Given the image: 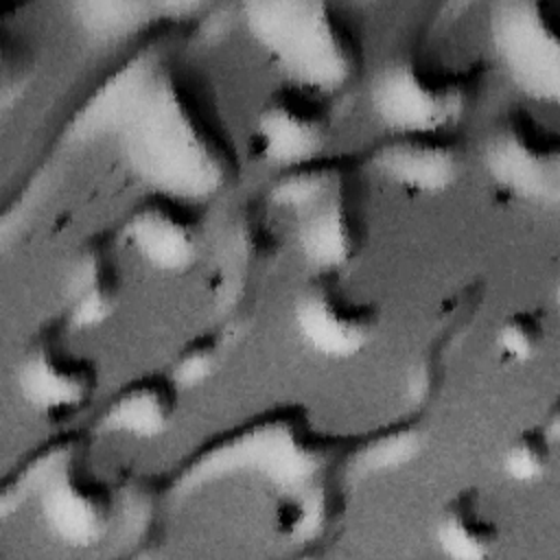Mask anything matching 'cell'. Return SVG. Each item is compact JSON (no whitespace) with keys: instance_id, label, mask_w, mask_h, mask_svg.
<instances>
[{"instance_id":"6da1fadb","label":"cell","mask_w":560,"mask_h":560,"mask_svg":"<svg viewBox=\"0 0 560 560\" xmlns=\"http://www.w3.org/2000/svg\"><path fill=\"white\" fill-rule=\"evenodd\" d=\"M77 142L112 144L149 192L203 203L236 177V155L190 85L158 50L107 74L68 120Z\"/></svg>"},{"instance_id":"7a4b0ae2","label":"cell","mask_w":560,"mask_h":560,"mask_svg":"<svg viewBox=\"0 0 560 560\" xmlns=\"http://www.w3.org/2000/svg\"><path fill=\"white\" fill-rule=\"evenodd\" d=\"M243 24L289 85L324 96L341 92L361 68V46L326 2H245Z\"/></svg>"},{"instance_id":"3957f363","label":"cell","mask_w":560,"mask_h":560,"mask_svg":"<svg viewBox=\"0 0 560 560\" xmlns=\"http://www.w3.org/2000/svg\"><path fill=\"white\" fill-rule=\"evenodd\" d=\"M475 98L468 70L398 57L385 63L370 85V107L389 133L448 136Z\"/></svg>"},{"instance_id":"277c9868","label":"cell","mask_w":560,"mask_h":560,"mask_svg":"<svg viewBox=\"0 0 560 560\" xmlns=\"http://www.w3.org/2000/svg\"><path fill=\"white\" fill-rule=\"evenodd\" d=\"M26 488L46 529L68 547H94L114 525V497L90 470L77 442H57L35 455Z\"/></svg>"},{"instance_id":"5b68a950","label":"cell","mask_w":560,"mask_h":560,"mask_svg":"<svg viewBox=\"0 0 560 560\" xmlns=\"http://www.w3.org/2000/svg\"><path fill=\"white\" fill-rule=\"evenodd\" d=\"M481 164L492 186L510 199L536 206L560 199V138L529 109L514 107L492 125Z\"/></svg>"},{"instance_id":"8992f818","label":"cell","mask_w":560,"mask_h":560,"mask_svg":"<svg viewBox=\"0 0 560 560\" xmlns=\"http://www.w3.org/2000/svg\"><path fill=\"white\" fill-rule=\"evenodd\" d=\"M490 44L508 79L536 103L560 96V46L551 9L534 0L501 2L490 13Z\"/></svg>"},{"instance_id":"52a82bcc","label":"cell","mask_w":560,"mask_h":560,"mask_svg":"<svg viewBox=\"0 0 560 560\" xmlns=\"http://www.w3.org/2000/svg\"><path fill=\"white\" fill-rule=\"evenodd\" d=\"M291 319L300 341L332 361L361 354L381 324L376 304L346 289L335 273H317L295 293Z\"/></svg>"},{"instance_id":"ba28073f","label":"cell","mask_w":560,"mask_h":560,"mask_svg":"<svg viewBox=\"0 0 560 560\" xmlns=\"http://www.w3.org/2000/svg\"><path fill=\"white\" fill-rule=\"evenodd\" d=\"M330 136L328 96L289 83L262 101L254 122L258 155L280 171L324 158Z\"/></svg>"},{"instance_id":"9c48e42d","label":"cell","mask_w":560,"mask_h":560,"mask_svg":"<svg viewBox=\"0 0 560 560\" xmlns=\"http://www.w3.org/2000/svg\"><path fill=\"white\" fill-rule=\"evenodd\" d=\"M24 405L46 420H66L85 409L98 389L96 363L55 337L33 341L15 365Z\"/></svg>"},{"instance_id":"30bf717a","label":"cell","mask_w":560,"mask_h":560,"mask_svg":"<svg viewBox=\"0 0 560 560\" xmlns=\"http://www.w3.org/2000/svg\"><path fill=\"white\" fill-rule=\"evenodd\" d=\"M208 455L210 459H228V466H219L203 477L245 466V470H256L282 486H302L324 466V453L304 424L280 416L254 424Z\"/></svg>"},{"instance_id":"8fae6325","label":"cell","mask_w":560,"mask_h":560,"mask_svg":"<svg viewBox=\"0 0 560 560\" xmlns=\"http://www.w3.org/2000/svg\"><path fill=\"white\" fill-rule=\"evenodd\" d=\"M197 206L171 195L147 192L122 223L127 247L155 271H188L195 267L203 243Z\"/></svg>"},{"instance_id":"7c38bea8","label":"cell","mask_w":560,"mask_h":560,"mask_svg":"<svg viewBox=\"0 0 560 560\" xmlns=\"http://www.w3.org/2000/svg\"><path fill=\"white\" fill-rule=\"evenodd\" d=\"M295 243L317 273H337L363 245V221L352 201L348 179L293 217Z\"/></svg>"},{"instance_id":"4fadbf2b","label":"cell","mask_w":560,"mask_h":560,"mask_svg":"<svg viewBox=\"0 0 560 560\" xmlns=\"http://www.w3.org/2000/svg\"><path fill=\"white\" fill-rule=\"evenodd\" d=\"M372 168L411 195H440L462 175V151L448 136L389 133L370 153Z\"/></svg>"},{"instance_id":"5bb4252c","label":"cell","mask_w":560,"mask_h":560,"mask_svg":"<svg viewBox=\"0 0 560 560\" xmlns=\"http://www.w3.org/2000/svg\"><path fill=\"white\" fill-rule=\"evenodd\" d=\"M120 273L103 243H88L74 258L66 280V315L72 328H98L118 311Z\"/></svg>"},{"instance_id":"9a60e30c","label":"cell","mask_w":560,"mask_h":560,"mask_svg":"<svg viewBox=\"0 0 560 560\" xmlns=\"http://www.w3.org/2000/svg\"><path fill=\"white\" fill-rule=\"evenodd\" d=\"M179 385L171 374H144L122 385L105 407L101 427L109 433L151 440L162 435L175 413Z\"/></svg>"},{"instance_id":"2e32d148","label":"cell","mask_w":560,"mask_h":560,"mask_svg":"<svg viewBox=\"0 0 560 560\" xmlns=\"http://www.w3.org/2000/svg\"><path fill=\"white\" fill-rule=\"evenodd\" d=\"M438 549L453 560H483L499 547L501 532L475 490L453 494L433 525Z\"/></svg>"},{"instance_id":"e0dca14e","label":"cell","mask_w":560,"mask_h":560,"mask_svg":"<svg viewBox=\"0 0 560 560\" xmlns=\"http://www.w3.org/2000/svg\"><path fill=\"white\" fill-rule=\"evenodd\" d=\"M197 4H149V2H81L74 4L81 28L101 42H116L160 20H182Z\"/></svg>"},{"instance_id":"ac0fdd59","label":"cell","mask_w":560,"mask_h":560,"mask_svg":"<svg viewBox=\"0 0 560 560\" xmlns=\"http://www.w3.org/2000/svg\"><path fill=\"white\" fill-rule=\"evenodd\" d=\"M346 179L348 173L341 168L339 162L319 158L280 171L269 188V199L278 210L287 212L293 219Z\"/></svg>"},{"instance_id":"d6986e66","label":"cell","mask_w":560,"mask_h":560,"mask_svg":"<svg viewBox=\"0 0 560 560\" xmlns=\"http://www.w3.org/2000/svg\"><path fill=\"white\" fill-rule=\"evenodd\" d=\"M221 245L225 280L228 276H238L241 280L243 276L247 278V273L256 271L260 267V260H269L276 249L269 225L254 212H243L238 219H234Z\"/></svg>"},{"instance_id":"ffe728a7","label":"cell","mask_w":560,"mask_h":560,"mask_svg":"<svg viewBox=\"0 0 560 560\" xmlns=\"http://www.w3.org/2000/svg\"><path fill=\"white\" fill-rule=\"evenodd\" d=\"M553 438L545 427H532L521 431L503 451L501 468L505 477L516 483L540 481L551 466Z\"/></svg>"},{"instance_id":"44dd1931","label":"cell","mask_w":560,"mask_h":560,"mask_svg":"<svg viewBox=\"0 0 560 560\" xmlns=\"http://www.w3.org/2000/svg\"><path fill=\"white\" fill-rule=\"evenodd\" d=\"M545 343V322L534 311H514L503 317L494 332V348L508 363L534 359Z\"/></svg>"},{"instance_id":"7402d4cb","label":"cell","mask_w":560,"mask_h":560,"mask_svg":"<svg viewBox=\"0 0 560 560\" xmlns=\"http://www.w3.org/2000/svg\"><path fill=\"white\" fill-rule=\"evenodd\" d=\"M420 448V433L411 427H400L385 431L376 440H372L361 451V462L365 470H389L407 464L416 457Z\"/></svg>"},{"instance_id":"603a6c76","label":"cell","mask_w":560,"mask_h":560,"mask_svg":"<svg viewBox=\"0 0 560 560\" xmlns=\"http://www.w3.org/2000/svg\"><path fill=\"white\" fill-rule=\"evenodd\" d=\"M219 363V346L212 337H199L190 341L175 359L171 376L179 387L199 385L206 381Z\"/></svg>"}]
</instances>
